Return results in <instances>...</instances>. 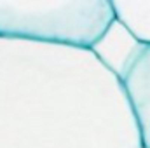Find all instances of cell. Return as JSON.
<instances>
[{
	"mask_svg": "<svg viewBox=\"0 0 150 148\" xmlns=\"http://www.w3.org/2000/svg\"><path fill=\"white\" fill-rule=\"evenodd\" d=\"M0 148H143L122 80L91 52L0 37Z\"/></svg>",
	"mask_w": 150,
	"mask_h": 148,
	"instance_id": "1",
	"label": "cell"
},
{
	"mask_svg": "<svg viewBox=\"0 0 150 148\" xmlns=\"http://www.w3.org/2000/svg\"><path fill=\"white\" fill-rule=\"evenodd\" d=\"M117 19L113 0H0V37L91 51Z\"/></svg>",
	"mask_w": 150,
	"mask_h": 148,
	"instance_id": "2",
	"label": "cell"
},
{
	"mask_svg": "<svg viewBox=\"0 0 150 148\" xmlns=\"http://www.w3.org/2000/svg\"><path fill=\"white\" fill-rule=\"evenodd\" d=\"M143 49L145 44L134 37L122 21L115 19L112 26L107 30V33L91 49V52L115 77L124 80Z\"/></svg>",
	"mask_w": 150,
	"mask_h": 148,
	"instance_id": "3",
	"label": "cell"
},
{
	"mask_svg": "<svg viewBox=\"0 0 150 148\" xmlns=\"http://www.w3.org/2000/svg\"><path fill=\"white\" fill-rule=\"evenodd\" d=\"M122 84L138 122L142 145L150 148V45H145Z\"/></svg>",
	"mask_w": 150,
	"mask_h": 148,
	"instance_id": "4",
	"label": "cell"
},
{
	"mask_svg": "<svg viewBox=\"0 0 150 148\" xmlns=\"http://www.w3.org/2000/svg\"><path fill=\"white\" fill-rule=\"evenodd\" d=\"M113 9L117 19L138 40L150 45V0H113Z\"/></svg>",
	"mask_w": 150,
	"mask_h": 148,
	"instance_id": "5",
	"label": "cell"
}]
</instances>
